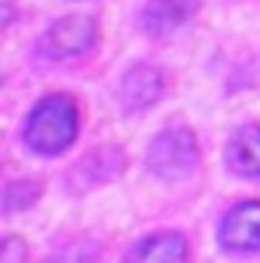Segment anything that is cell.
Instances as JSON below:
<instances>
[{
	"label": "cell",
	"mask_w": 260,
	"mask_h": 263,
	"mask_svg": "<svg viewBox=\"0 0 260 263\" xmlns=\"http://www.w3.org/2000/svg\"><path fill=\"white\" fill-rule=\"evenodd\" d=\"M77 135V104L67 95L43 98L25 126V141L37 153H62Z\"/></svg>",
	"instance_id": "1"
},
{
	"label": "cell",
	"mask_w": 260,
	"mask_h": 263,
	"mask_svg": "<svg viewBox=\"0 0 260 263\" xmlns=\"http://www.w3.org/2000/svg\"><path fill=\"white\" fill-rule=\"evenodd\" d=\"M196 156H199V147H196L193 132L169 129L153 138V144L147 150V165H150L153 175L172 181V178H181L193 168Z\"/></svg>",
	"instance_id": "2"
},
{
	"label": "cell",
	"mask_w": 260,
	"mask_h": 263,
	"mask_svg": "<svg viewBox=\"0 0 260 263\" xmlns=\"http://www.w3.org/2000/svg\"><path fill=\"white\" fill-rule=\"evenodd\" d=\"M95 34H98V28L89 15H65L43 34L40 49L49 59H77L92 49Z\"/></svg>",
	"instance_id": "3"
},
{
	"label": "cell",
	"mask_w": 260,
	"mask_h": 263,
	"mask_svg": "<svg viewBox=\"0 0 260 263\" xmlns=\"http://www.w3.org/2000/svg\"><path fill=\"white\" fill-rule=\"evenodd\" d=\"M220 239L227 248H239V251L260 248V202H245L233 208L224 220Z\"/></svg>",
	"instance_id": "4"
},
{
	"label": "cell",
	"mask_w": 260,
	"mask_h": 263,
	"mask_svg": "<svg viewBox=\"0 0 260 263\" xmlns=\"http://www.w3.org/2000/svg\"><path fill=\"white\" fill-rule=\"evenodd\" d=\"M159 95H162V77H159L156 67L138 65L123 77L120 101H123L126 110H144V107H150Z\"/></svg>",
	"instance_id": "5"
},
{
	"label": "cell",
	"mask_w": 260,
	"mask_h": 263,
	"mask_svg": "<svg viewBox=\"0 0 260 263\" xmlns=\"http://www.w3.org/2000/svg\"><path fill=\"white\" fill-rule=\"evenodd\" d=\"M196 6H199V0H147L144 28L150 34H169L193 15Z\"/></svg>",
	"instance_id": "6"
},
{
	"label": "cell",
	"mask_w": 260,
	"mask_h": 263,
	"mask_svg": "<svg viewBox=\"0 0 260 263\" xmlns=\"http://www.w3.org/2000/svg\"><path fill=\"white\" fill-rule=\"evenodd\" d=\"M187 260V242L178 233H159L141 242L129 254L126 263H184Z\"/></svg>",
	"instance_id": "7"
},
{
	"label": "cell",
	"mask_w": 260,
	"mask_h": 263,
	"mask_svg": "<svg viewBox=\"0 0 260 263\" xmlns=\"http://www.w3.org/2000/svg\"><path fill=\"white\" fill-rule=\"evenodd\" d=\"M230 162L245 175H260V126H248L233 138Z\"/></svg>",
	"instance_id": "8"
},
{
	"label": "cell",
	"mask_w": 260,
	"mask_h": 263,
	"mask_svg": "<svg viewBox=\"0 0 260 263\" xmlns=\"http://www.w3.org/2000/svg\"><path fill=\"white\" fill-rule=\"evenodd\" d=\"M110 162H123V153H117V150L89 153V156L80 162L77 175H86V187L95 184V181H107V178H114V172H107V168H101V165H110Z\"/></svg>",
	"instance_id": "9"
},
{
	"label": "cell",
	"mask_w": 260,
	"mask_h": 263,
	"mask_svg": "<svg viewBox=\"0 0 260 263\" xmlns=\"http://www.w3.org/2000/svg\"><path fill=\"white\" fill-rule=\"evenodd\" d=\"M34 199H37V184H34V181H15V184H9V190L3 193V211L12 214V211L31 205Z\"/></svg>",
	"instance_id": "10"
},
{
	"label": "cell",
	"mask_w": 260,
	"mask_h": 263,
	"mask_svg": "<svg viewBox=\"0 0 260 263\" xmlns=\"http://www.w3.org/2000/svg\"><path fill=\"white\" fill-rule=\"evenodd\" d=\"M92 257H95V245L92 242H77V245H67L52 263H92Z\"/></svg>",
	"instance_id": "11"
},
{
	"label": "cell",
	"mask_w": 260,
	"mask_h": 263,
	"mask_svg": "<svg viewBox=\"0 0 260 263\" xmlns=\"http://www.w3.org/2000/svg\"><path fill=\"white\" fill-rule=\"evenodd\" d=\"M3 263H25V245L18 239L3 242Z\"/></svg>",
	"instance_id": "12"
}]
</instances>
